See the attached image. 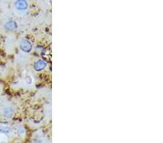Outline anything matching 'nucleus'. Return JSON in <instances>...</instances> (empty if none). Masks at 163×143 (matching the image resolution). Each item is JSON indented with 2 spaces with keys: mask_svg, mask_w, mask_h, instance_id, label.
Returning <instances> with one entry per match:
<instances>
[{
  "mask_svg": "<svg viewBox=\"0 0 163 143\" xmlns=\"http://www.w3.org/2000/svg\"><path fill=\"white\" fill-rule=\"evenodd\" d=\"M20 49L22 51L25 52H29L32 49V44L30 41H27V40H24L20 43Z\"/></svg>",
  "mask_w": 163,
  "mask_h": 143,
  "instance_id": "f03ea898",
  "label": "nucleus"
},
{
  "mask_svg": "<svg viewBox=\"0 0 163 143\" xmlns=\"http://www.w3.org/2000/svg\"><path fill=\"white\" fill-rule=\"evenodd\" d=\"M4 28L7 31H13V30H15L17 28V24L13 20H10V21H8L4 25Z\"/></svg>",
  "mask_w": 163,
  "mask_h": 143,
  "instance_id": "39448f33",
  "label": "nucleus"
},
{
  "mask_svg": "<svg viewBox=\"0 0 163 143\" xmlns=\"http://www.w3.org/2000/svg\"><path fill=\"white\" fill-rule=\"evenodd\" d=\"M47 65L45 61H44L43 60H38L37 61H36L34 64V69H36V71H41L43 69H44Z\"/></svg>",
  "mask_w": 163,
  "mask_h": 143,
  "instance_id": "7ed1b4c3",
  "label": "nucleus"
},
{
  "mask_svg": "<svg viewBox=\"0 0 163 143\" xmlns=\"http://www.w3.org/2000/svg\"><path fill=\"white\" fill-rule=\"evenodd\" d=\"M17 132H18V134L21 135L22 134H23L24 133V129L22 127H20V128L18 129V130H17Z\"/></svg>",
  "mask_w": 163,
  "mask_h": 143,
  "instance_id": "0eeeda50",
  "label": "nucleus"
},
{
  "mask_svg": "<svg viewBox=\"0 0 163 143\" xmlns=\"http://www.w3.org/2000/svg\"><path fill=\"white\" fill-rule=\"evenodd\" d=\"M2 113H3V116H4V117L9 119V118H11V117H12L14 111H13V109H12V108L7 107V108H5V109H4Z\"/></svg>",
  "mask_w": 163,
  "mask_h": 143,
  "instance_id": "20e7f679",
  "label": "nucleus"
},
{
  "mask_svg": "<svg viewBox=\"0 0 163 143\" xmlns=\"http://www.w3.org/2000/svg\"><path fill=\"white\" fill-rule=\"evenodd\" d=\"M15 5L16 9L18 10H25L28 7V2L26 0H17Z\"/></svg>",
  "mask_w": 163,
  "mask_h": 143,
  "instance_id": "f257e3e1",
  "label": "nucleus"
},
{
  "mask_svg": "<svg viewBox=\"0 0 163 143\" xmlns=\"http://www.w3.org/2000/svg\"><path fill=\"white\" fill-rule=\"evenodd\" d=\"M0 131L3 132H10V128L8 127L1 126L0 127Z\"/></svg>",
  "mask_w": 163,
  "mask_h": 143,
  "instance_id": "423d86ee",
  "label": "nucleus"
}]
</instances>
